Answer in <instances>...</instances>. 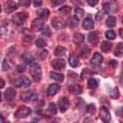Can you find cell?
Returning <instances> with one entry per match:
<instances>
[{"label":"cell","mask_w":123,"mask_h":123,"mask_svg":"<svg viewBox=\"0 0 123 123\" xmlns=\"http://www.w3.org/2000/svg\"><path fill=\"white\" fill-rule=\"evenodd\" d=\"M30 74L35 82H39L42 76V71L40 66L37 63L33 65L30 68Z\"/></svg>","instance_id":"6da1fadb"},{"label":"cell","mask_w":123,"mask_h":123,"mask_svg":"<svg viewBox=\"0 0 123 123\" xmlns=\"http://www.w3.org/2000/svg\"><path fill=\"white\" fill-rule=\"evenodd\" d=\"M31 113V110L30 108L25 106H20V107L16 111L15 113V117H17L18 119H22L25 118L28 115H30Z\"/></svg>","instance_id":"7a4b0ae2"},{"label":"cell","mask_w":123,"mask_h":123,"mask_svg":"<svg viewBox=\"0 0 123 123\" xmlns=\"http://www.w3.org/2000/svg\"><path fill=\"white\" fill-rule=\"evenodd\" d=\"M27 18V15L24 12H18L12 16V20L17 25H22L24 24Z\"/></svg>","instance_id":"3957f363"},{"label":"cell","mask_w":123,"mask_h":123,"mask_svg":"<svg viewBox=\"0 0 123 123\" xmlns=\"http://www.w3.org/2000/svg\"><path fill=\"white\" fill-rule=\"evenodd\" d=\"M99 117L104 123H108L111 120V115L109 111L105 106H102L99 110Z\"/></svg>","instance_id":"277c9868"},{"label":"cell","mask_w":123,"mask_h":123,"mask_svg":"<svg viewBox=\"0 0 123 123\" xmlns=\"http://www.w3.org/2000/svg\"><path fill=\"white\" fill-rule=\"evenodd\" d=\"M52 27L56 30H61L65 27V22L62 18L54 17L52 19Z\"/></svg>","instance_id":"5b68a950"},{"label":"cell","mask_w":123,"mask_h":123,"mask_svg":"<svg viewBox=\"0 0 123 123\" xmlns=\"http://www.w3.org/2000/svg\"><path fill=\"white\" fill-rule=\"evenodd\" d=\"M31 84V81L29 80V78H28L26 76H22L20 78L17 79L16 81H15L14 83V86H15L16 87H21V86H24L25 87H29Z\"/></svg>","instance_id":"8992f818"},{"label":"cell","mask_w":123,"mask_h":123,"mask_svg":"<svg viewBox=\"0 0 123 123\" xmlns=\"http://www.w3.org/2000/svg\"><path fill=\"white\" fill-rule=\"evenodd\" d=\"M58 104H59V109H60L61 113L65 112L70 106V102H69L68 99L66 97H62L59 101Z\"/></svg>","instance_id":"52a82bcc"},{"label":"cell","mask_w":123,"mask_h":123,"mask_svg":"<svg viewBox=\"0 0 123 123\" xmlns=\"http://www.w3.org/2000/svg\"><path fill=\"white\" fill-rule=\"evenodd\" d=\"M52 65L55 70H62L66 67V62L62 59H57L52 61Z\"/></svg>","instance_id":"ba28073f"},{"label":"cell","mask_w":123,"mask_h":123,"mask_svg":"<svg viewBox=\"0 0 123 123\" xmlns=\"http://www.w3.org/2000/svg\"><path fill=\"white\" fill-rule=\"evenodd\" d=\"M17 8V4L12 1H8L4 4V11L7 14H10L15 11Z\"/></svg>","instance_id":"9c48e42d"},{"label":"cell","mask_w":123,"mask_h":123,"mask_svg":"<svg viewBox=\"0 0 123 123\" xmlns=\"http://www.w3.org/2000/svg\"><path fill=\"white\" fill-rule=\"evenodd\" d=\"M31 28L33 31H39L43 27V20L39 18H37L34 20L31 23Z\"/></svg>","instance_id":"30bf717a"},{"label":"cell","mask_w":123,"mask_h":123,"mask_svg":"<svg viewBox=\"0 0 123 123\" xmlns=\"http://www.w3.org/2000/svg\"><path fill=\"white\" fill-rule=\"evenodd\" d=\"M15 96H16V92L14 89L11 88V87L7 88L4 92V98L6 100H12L14 99Z\"/></svg>","instance_id":"8fae6325"},{"label":"cell","mask_w":123,"mask_h":123,"mask_svg":"<svg viewBox=\"0 0 123 123\" xmlns=\"http://www.w3.org/2000/svg\"><path fill=\"white\" fill-rule=\"evenodd\" d=\"M60 89V87L59 84H55V83L50 84L49 87H48V90H47L48 95H49V96H53V95H55L57 93H58Z\"/></svg>","instance_id":"7c38bea8"},{"label":"cell","mask_w":123,"mask_h":123,"mask_svg":"<svg viewBox=\"0 0 123 123\" xmlns=\"http://www.w3.org/2000/svg\"><path fill=\"white\" fill-rule=\"evenodd\" d=\"M87 39L89 42L94 46H96L98 43V35L95 31H91L88 34Z\"/></svg>","instance_id":"4fadbf2b"},{"label":"cell","mask_w":123,"mask_h":123,"mask_svg":"<svg viewBox=\"0 0 123 123\" xmlns=\"http://www.w3.org/2000/svg\"><path fill=\"white\" fill-rule=\"evenodd\" d=\"M34 94H35V92L33 91L29 90V91H25L21 94L20 98L24 102H29L34 97Z\"/></svg>","instance_id":"5bb4252c"},{"label":"cell","mask_w":123,"mask_h":123,"mask_svg":"<svg viewBox=\"0 0 123 123\" xmlns=\"http://www.w3.org/2000/svg\"><path fill=\"white\" fill-rule=\"evenodd\" d=\"M103 60H104V58L102 54L98 52H95L94 53L92 59H91V63L94 65H98L102 63Z\"/></svg>","instance_id":"9a60e30c"},{"label":"cell","mask_w":123,"mask_h":123,"mask_svg":"<svg viewBox=\"0 0 123 123\" xmlns=\"http://www.w3.org/2000/svg\"><path fill=\"white\" fill-rule=\"evenodd\" d=\"M49 11L48 9H39L37 11V14L39 18L43 20H47L49 15Z\"/></svg>","instance_id":"2e32d148"},{"label":"cell","mask_w":123,"mask_h":123,"mask_svg":"<svg viewBox=\"0 0 123 123\" xmlns=\"http://www.w3.org/2000/svg\"><path fill=\"white\" fill-rule=\"evenodd\" d=\"M83 28L87 30L92 29L94 27V22L93 20L90 18H86L84 20L83 23Z\"/></svg>","instance_id":"e0dca14e"},{"label":"cell","mask_w":123,"mask_h":123,"mask_svg":"<svg viewBox=\"0 0 123 123\" xmlns=\"http://www.w3.org/2000/svg\"><path fill=\"white\" fill-rule=\"evenodd\" d=\"M69 63L71 67L74 68L77 67L79 63V59L78 56L74 54H71L69 57Z\"/></svg>","instance_id":"ac0fdd59"},{"label":"cell","mask_w":123,"mask_h":123,"mask_svg":"<svg viewBox=\"0 0 123 123\" xmlns=\"http://www.w3.org/2000/svg\"><path fill=\"white\" fill-rule=\"evenodd\" d=\"M114 55L117 57H123V43H119L116 45L114 50Z\"/></svg>","instance_id":"d6986e66"},{"label":"cell","mask_w":123,"mask_h":123,"mask_svg":"<svg viewBox=\"0 0 123 123\" xmlns=\"http://www.w3.org/2000/svg\"><path fill=\"white\" fill-rule=\"evenodd\" d=\"M111 47L112 44L110 42H108V41H103L102 43L101 44V51L103 52H105V53L109 52L111 50Z\"/></svg>","instance_id":"ffe728a7"},{"label":"cell","mask_w":123,"mask_h":123,"mask_svg":"<svg viewBox=\"0 0 123 123\" xmlns=\"http://www.w3.org/2000/svg\"><path fill=\"white\" fill-rule=\"evenodd\" d=\"M50 76L51 78L53 79L55 81L59 82V83H62L64 80V76L60 73H56L54 71H51L50 73Z\"/></svg>","instance_id":"44dd1931"},{"label":"cell","mask_w":123,"mask_h":123,"mask_svg":"<svg viewBox=\"0 0 123 123\" xmlns=\"http://www.w3.org/2000/svg\"><path fill=\"white\" fill-rule=\"evenodd\" d=\"M84 11L83 9L80 8V7H76L74 9V18L80 21L81 18L84 17Z\"/></svg>","instance_id":"7402d4cb"},{"label":"cell","mask_w":123,"mask_h":123,"mask_svg":"<svg viewBox=\"0 0 123 123\" xmlns=\"http://www.w3.org/2000/svg\"><path fill=\"white\" fill-rule=\"evenodd\" d=\"M84 35H82L81 33H74V35H73V41L75 44H79L82 43L84 41Z\"/></svg>","instance_id":"603a6c76"},{"label":"cell","mask_w":123,"mask_h":123,"mask_svg":"<svg viewBox=\"0 0 123 123\" xmlns=\"http://www.w3.org/2000/svg\"><path fill=\"white\" fill-rule=\"evenodd\" d=\"M69 91H70V92L74 94H80L82 93L83 89L80 86L75 84V85L71 86L69 87Z\"/></svg>","instance_id":"cb8c5ba5"},{"label":"cell","mask_w":123,"mask_h":123,"mask_svg":"<svg viewBox=\"0 0 123 123\" xmlns=\"http://www.w3.org/2000/svg\"><path fill=\"white\" fill-rule=\"evenodd\" d=\"M22 57L24 62L27 65L32 63L34 62V60H35L34 57L32 56V55L30 54V53H25L23 55Z\"/></svg>","instance_id":"d4e9b609"},{"label":"cell","mask_w":123,"mask_h":123,"mask_svg":"<svg viewBox=\"0 0 123 123\" xmlns=\"http://www.w3.org/2000/svg\"><path fill=\"white\" fill-rule=\"evenodd\" d=\"M65 48L63 46H59L55 48L54 51V55L57 57H60V56H63L65 54L66 52Z\"/></svg>","instance_id":"484cf974"},{"label":"cell","mask_w":123,"mask_h":123,"mask_svg":"<svg viewBox=\"0 0 123 123\" xmlns=\"http://www.w3.org/2000/svg\"><path fill=\"white\" fill-rule=\"evenodd\" d=\"M116 24V18L114 16H110L106 20V25L109 28H113Z\"/></svg>","instance_id":"4316f807"},{"label":"cell","mask_w":123,"mask_h":123,"mask_svg":"<svg viewBox=\"0 0 123 123\" xmlns=\"http://www.w3.org/2000/svg\"><path fill=\"white\" fill-rule=\"evenodd\" d=\"M71 10V7L69 6H64L63 7H60L59 9V12L62 15H66L70 12Z\"/></svg>","instance_id":"83f0119b"},{"label":"cell","mask_w":123,"mask_h":123,"mask_svg":"<svg viewBox=\"0 0 123 123\" xmlns=\"http://www.w3.org/2000/svg\"><path fill=\"white\" fill-rule=\"evenodd\" d=\"M87 85L91 89H95L98 86V83L97 81L94 78H91L88 80L87 82Z\"/></svg>","instance_id":"f1b7e54d"},{"label":"cell","mask_w":123,"mask_h":123,"mask_svg":"<svg viewBox=\"0 0 123 123\" xmlns=\"http://www.w3.org/2000/svg\"><path fill=\"white\" fill-rule=\"evenodd\" d=\"M41 33L44 36L46 37H50L51 35V30L50 29L48 25H46L44 27H43L41 29Z\"/></svg>","instance_id":"f546056e"},{"label":"cell","mask_w":123,"mask_h":123,"mask_svg":"<svg viewBox=\"0 0 123 123\" xmlns=\"http://www.w3.org/2000/svg\"><path fill=\"white\" fill-rule=\"evenodd\" d=\"M48 111L52 115H55L57 113V108L54 103H50L49 104L48 108Z\"/></svg>","instance_id":"4dcf8cb0"},{"label":"cell","mask_w":123,"mask_h":123,"mask_svg":"<svg viewBox=\"0 0 123 123\" xmlns=\"http://www.w3.org/2000/svg\"><path fill=\"white\" fill-rule=\"evenodd\" d=\"M35 44H36V46H37L38 48H43L46 46V42H45V41L44 40L43 38H38V39H37V40H36Z\"/></svg>","instance_id":"1f68e13d"},{"label":"cell","mask_w":123,"mask_h":123,"mask_svg":"<svg viewBox=\"0 0 123 123\" xmlns=\"http://www.w3.org/2000/svg\"><path fill=\"white\" fill-rule=\"evenodd\" d=\"M116 33L114 31L108 30L105 32V37L108 39H114L116 38Z\"/></svg>","instance_id":"d6a6232c"},{"label":"cell","mask_w":123,"mask_h":123,"mask_svg":"<svg viewBox=\"0 0 123 123\" xmlns=\"http://www.w3.org/2000/svg\"><path fill=\"white\" fill-rule=\"evenodd\" d=\"M86 110L87 113L91 114V115H94L95 113V111H96V108L94 104H91L90 105H87L86 108Z\"/></svg>","instance_id":"836d02e7"},{"label":"cell","mask_w":123,"mask_h":123,"mask_svg":"<svg viewBox=\"0 0 123 123\" xmlns=\"http://www.w3.org/2000/svg\"><path fill=\"white\" fill-rule=\"evenodd\" d=\"M18 3L20 6L27 7L30 5L31 1L30 0H18Z\"/></svg>","instance_id":"e575fe53"},{"label":"cell","mask_w":123,"mask_h":123,"mask_svg":"<svg viewBox=\"0 0 123 123\" xmlns=\"http://www.w3.org/2000/svg\"><path fill=\"white\" fill-rule=\"evenodd\" d=\"M103 11L105 14H109L111 11V6L110 3H104V5H103Z\"/></svg>","instance_id":"d590c367"},{"label":"cell","mask_w":123,"mask_h":123,"mask_svg":"<svg viewBox=\"0 0 123 123\" xmlns=\"http://www.w3.org/2000/svg\"><path fill=\"white\" fill-rule=\"evenodd\" d=\"M119 93L117 87H115L111 92V97L113 98H117L119 97Z\"/></svg>","instance_id":"8d00e7d4"},{"label":"cell","mask_w":123,"mask_h":123,"mask_svg":"<svg viewBox=\"0 0 123 123\" xmlns=\"http://www.w3.org/2000/svg\"><path fill=\"white\" fill-rule=\"evenodd\" d=\"M25 70H26V67L23 64L18 65L17 68H16V71L18 73H23V72L25 71Z\"/></svg>","instance_id":"74e56055"},{"label":"cell","mask_w":123,"mask_h":123,"mask_svg":"<svg viewBox=\"0 0 123 123\" xmlns=\"http://www.w3.org/2000/svg\"><path fill=\"white\" fill-rule=\"evenodd\" d=\"M2 68H3V70H4V71H7V70L10 68L9 65L7 60H6V59H4V60H3V63H2Z\"/></svg>","instance_id":"f35d334b"},{"label":"cell","mask_w":123,"mask_h":123,"mask_svg":"<svg viewBox=\"0 0 123 123\" xmlns=\"http://www.w3.org/2000/svg\"><path fill=\"white\" fill-rule=\"evenodd\" d=\"M103 17H104V14L100 11L97 13L96 15H95V18L97 21H101L103 19Z\"/></svg>","instance_id":"ab89813d"},{"label":"cell","mask_w":123,"mask_h":123,"mask_svg":"<svg viewBox=\"0 0 123 123\" xmlns=\"http://www.w3.org/2000/svg\"><path fill=\"white\" fill-rule=\"evenodd\" d=\"M87 3H88L90 6H92V7H94V6H96L97 4L98 0H87Z\"/></svg>","instance_id":"60d3db41"},{"label":"cell","mask_w":123,"mask_h":123,"mask_svg":"<svg viewBox=\"0 0 123 123\" xmlns=\"http://www.w3.org/2000/svg\"><path fill=\"white\" fill-rule=\"evenodd\" d=\"M51 1H52V3L55 6H59L60 4L64 3L65 1V0H51Z\"/></svg>","instance_id":"b9f144b4"},{"label":"cell","mask_w":123,"mask_h":123,"mask_svg":"<svg viewBox=\"0 0 123 123\" xmlns=\"http://www.w3.org/2000/svg\"><path fill=\"white\" fill-rule=\"evenodd\" d=\"M33 37H32L31 34H26L25 35V37H24V41H26V42H29L30 41H31L33 39Z\"/></svg>","instance_id":"7bdbcfd3"},{"label":"cell","mask_w":123,"mask_h":123,"mask_svg":"<svg viewBox=\"0 0 123 123\" xmlns=\"http://www.w3.org/2000/svg\"><path fill=\"white\" fill-rule=\"evenodd\" d=\"M43 1L42 0H34V6L35 7H38L42 5Z\"/></svg>","instance_id":"ee69618b"},{"label":"cell","mask_w":123,"mask_h":123,"mask_svg":"<svg viewBox=\"0 0 123 123\" xmlns=\"http://www.w3.org/2000/svg\"><path fill=\"white\" fill-rule=\"evenodd\" d=\"M116 114H117V115H118L119 116L123 117V108H120L119 110H117V111H116Z\"/></svg>","instance_id":"f6af8a7d"},{"label":"cell","mask_w":123,"mask_h":123,"mask_svg":"<svg viewBox=\"0 0 123 123\" xmlns=\"http://www.w3.org/2000/svg\"><path fill=\"white\" fill-rule=\"evenodd\" d=\"M5 86V81L3 79L0 78V89H2Z\"/></svg>","instance_id":"bcb514c9"},{"label":"cell","mask_w":123,"mask_h":123,"mask_svg":"<svg viewBox=\"0 0 123 123\" xmlns=\"http://www.w3.org/2000/svg\"><path fill=\"white\" fill-rule=\"evenodd\" d=\"M47 55H48V51H47L46 50H43L42 52H41V57H43V58L44 59V58L46 57Z\"/></svg>","instance_id":"7dc6e473"},{"label":"cell","mask_w":123,"mask_h":123,"mask_svg":"<svg viewBox=\"0 0 123 123\" xmlns=\"http://www.w3.org/2000/svg\"><path fill=\"white\" fill-rule=\"evenodd\" d=\"M0 123H4V117L1 115H0Z\"/></svg>","instance_id":"c3c4849f"},{"label":"cell","mask_w":123,"mask_h":123,"mask_svg":"<svg viewBox=\"0 0 123 123\" xmlns=\"http://www.w3.org/2000/svg\"><path fill=\"white\" fill-rule=\"evenodd\" d=\"M119 34H120V36L123 39V28H121L119 31Z\"/></svg>","instance_id":"681fc988"},{"label":"cell","mask_w":123,"mask_h":123,"mask_svg":"<svg viewBox=\"0 0 123 123\" xmlns=\"http://www.w3.org/2000/svg\"><path fill=\"white\" fill-rule=\"evenodd\" d=\"M37 123L36 121H32L30 122V123Z\"/></svg>","instance_id":"f907efd6"},{"label":"cell","mask_w":123,"mask_h":123,"mask_svg":"<svg viewBox=\"0 0 123 123\" xmlns=\"http://www.w3.org/2000/svg\"><path fill=\"white\" fill-rule=\"evenodd\" d=\"M1 101V93L0 92V102Z\"/></svg>","instance_id":"816d5d0a"},{"label":"cell","mask_w":123,"mask_h":123,"mask_svg":"<svg viewBox=\"0 0 123 123\" xmlns=\"http://www.w3.org/2000/svg\"><path fill=\"white\" fill-rule=\"evenodd\" d=\"M1 12V5H0V12Z\"/></svg>","instance_id":"f5cc1de1"},{"label":"cell","mask_w":123,"mask_h":123,"mask_svg":"<svg viewBox=\"0 0 123 123\" xmlns=\"http://www.w3.org/2000/svg\"><path fill=\"white\" fill-rule=\"evenodd\" d=\"M53 123H59V122H57V121H54Z\"/></svg>","instance_id":"db71d44e"},{"label":"cell","mask_w":123,"mask_h":123,"mask_svg":"<svg viewBox=\"0 0 123 123\" xmlns=\"http://www.w3.org/2000/svg\"><path fill=\"white\" fill-rule=\"evenodd\" d=\"M122 22H123V19H122Z\"/></svg>","instance_id":"11a10c76"},{"label":"cell","mask_w":123,"mask_h":123,"mask_svg":"<svg viewBox=\"0 0 123 123\" xmlns=\"http://www.w3.org/2000/svg\"></svg>","instance_id":"9f6ffc18"}]
</instances>
